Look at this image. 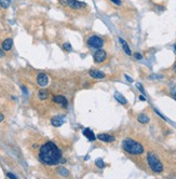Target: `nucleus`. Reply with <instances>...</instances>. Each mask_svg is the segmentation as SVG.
Masks as SVG:
<instances>
[{
    "mask_svg": "<svg viewBox=\"0 0 176 179\" xmlns=\"http://www.w3.org/2000/svg\"><path fill=\"white\" fill-rule=\"evenodd\" d=\"M11 0H0V7L3 9H7L10 7Z\"/></svg>",
    "mask_w": 176,
    "mask_h": 179,
    "instance_id": "obj_19",
    "label": "nucleus"
},
{
    "mask_svg": "<svg viewBox=\"0 0 176 179\" xmlns=\"http://www.w3.org/2000/svg\"><path fill=\"white\" fill-rule=\"evenodd\" d=\"M90 76L92 78H94V79H104V78L106 77V74L103 72V71H99V70H96V69H92L90 70Z\"/></svg>",
    "mask_w": 176,
    "mask_h": 179,
    "instance_id": "obj_10",
    "label": "nucleus"
},
{
    "mask_svg": "<svg viewBox=\"0 0 176 179\" xmlns=\"http://www.w3.org/2000/svg\"><path fill=\"white\" fill-rule=\"evenodd\" d=\"M149 117L148 115H146V114L144 113H140L137 115V121H138L139 123H142V124H146V123L149 122Z\"/></svg>",
    "mask_w": 176,
    "mask_h": 179,
    "instance_id": "obj_14",
    "label": "nucleus"
},
{
    "mask_svg": "<svg viewBox=\"0 0 176 179\" xmlns=\"http://www.w3.org/2000/svg\"><path fill=\"white\" fill-rule=\"evenodd\" d=\"M48 96H49V92H48L47 90H40V91H39V93H38V97L40 98L41 100H45V99H47Z\"/></svg>",
    "mask_w": 176,
    "mask_h": 179,
    "instance_id": "obj_17",
    "label": "nucleus"
},
{
    "mask_svg": "<svg viewBox=\"0 0 176 179\" xmlns=\"http://www.w3.org/2000/svg\"><path fill=\"white\" fill-rule=\"evenodd\" d=\"M4 56V52L2 49H0V57H3Z\"/></svg>",
    "mask_w": 176,
    "mask_h": 179,
    "instance_id": "obj_27",
    "label": "nucleus"
},
{
    "mask_svg": "<svg viewBox=\"0 0 176 179\" xmlns=\"http://www.w3.org/2000/svg\"><path fill=\"white\" fill-rule=\"evenodd\" d=\"M39 161L49 166L58 165L62 161V151L53 141H48L39 150Z\"/></svg>",
    "mask_w": 176,
    "mask_h": 179,
    "instance_id": "obj_1",
    "label": "nucleus"
},
{
    "mask_svg": "<svg viewBox=\"0 0 176 179\" xmlns=\"http://www.w3.org/2000/svg\"><path fill=\"white\" fill-rule=\"evenodd\" d=\"M53 102L58 104V105H61L62 107H64L66 108L67 105H68V102H67V99H66L64 96H62V95H56V96H54L53 97Z\"/></svg>",
    "mask_w": 176,
    "mask_h": 179,
    "instance_id": "obj_9",
    "label": "nucleus"
},
{
    "mask_svg": "<svg viewBox=\"0 0 176 179\" xmlns=\"http://www.w3.org/2000/svg\"><path fill=\"white\" fill-rule=\"evenodd\" d=\"M139 99H140V100H144V102H145V100H146V98L144 97L143 95H140V96H139Z\"/></svg>",
    "mask_w": 176,
    "mask_h": 179,
    "instance_id": "obj_29",
    "label": "nucleus"
},
{
    "mask_svg": "<svg viewBox=\"0 0 176 179\" xmlns=\"http://www.w3.org/2000/svg\"><path fill=\"white\" fill-rule=\"evenodd\" d=\"M174 49H175V50H176V44H175V45H174Z\"/></svg>",
    "mask_w": 176,
    "mask_h": 179,
    "instance_id": "obj_32",
    "label": "nucleus"
},
{
    "mask_svg": "<svg viewBox=\"0 0 176 179\" xmlns=\"http://www.w3.org/2000/svg\"><path fill=\"white\" fill-rule=\"evenodd\" d=\"M125 79H127L129 82H133V79H132V78H130L129 76H127V74H125Z\"/></svg>",
    "mask_w": 176,
    "mask_h": 179,
    "instance_id": "obj_26",
    "label": "nucleus"
},
{
    "mask_svg": "<svg viewBox=\"0 0 176 179\" xmlns=\"http://www.w3.org/2000/svg\"><path fill=\"white\" fill-rule=\"evenodd\" d=\"M88 44L93 49H102V46L104 45V40L98 36H91L88 39Z\"/></svg>",
    "mask_w": 176,
    "mask_h": 179,
    "instance_id": "obj_4",
    "label": "nucleus"
},
{
    "mask_svg": "<svg viewBox=\"0 0 176 179\" xmlns=\"http://www.w3.org/2000/svg\"><path fill=\"white\" fill-rule=\"evenodd\" d=\"M48 82H49V78L45 73H39L37 76V83L39 86H47L48 85Z\"/></svg>",
    "mask_w": 176,
    "mask_h": 179,
    "instance_id": "obj_7",
    "label": "nucleus"
},
{
    "mask_svg": "<svg viewBox=\"0 0 176 179\" xmlns=\"http://www.w3.org/2000/svg\"><path fill=\"white\" fill-rule=\"evenodd\" d=\"M115 98L117 99V100H118L119 102H120V104H122V105H125V104L127 102V98L124 97L123 95H121L120 93H118V92H117V93H115Z\"/></svg>",
    "mask_w": 176,
    "mask_h": 179,
    "instance_id": "obj_16",
    "label": "nucleus"
},
{
    "mask_svg": "<svg viewBox=\"0 0 176 179\" xmlns=\"http://www.w3.org/2000/svg\"><path fill=\"white\" fill-rule=\"evenodd\" d=\"M134 56H135L136 59H142V58H143L142 54H139V53H135V54H134Z\"/></svg>",
    "mask_w": 176,
    "mask_h": 179,
    "instance_id": "obj_23",
    "label": "nucleus"
},
{
    "mask_svg": "<svg viewBox=\"0 0 176 179\" xmlns=\"http://www.w3.org/2000/svg\"><path fill=\"white\" fill-rule=\"evenodd\" d=\"M173 69H174V71L176 72V63L174 64V66H173Z\"/></svg>",
    "mask_w": 176,
    "mask_h": 179,
    "instance_id": "obj_30",
    "label": "nucleus"
},
{
    "mask_svg": "<svg viewBox=\"0 0 176 179\" xmlns=\"http://www.w3.org/2000/svg\"><path fill=\"white\" fill-rule=\"evenodd\" d=\"M136 86H137V89H139V90H140V92H142V93H144V89H143V86L140 85L139 83H137V84H136Z\"/></svg>",
    "mask_w": 176,
    "mask_h": 179,
    "instance_id": "obj_25",
    "label": "nucleus"
},
{
    "mask_svg": "<svg viewBox=\"0 0 176 179\" xmlns=\"http://www.w3.org/2000/svg\"><path fill=\"white\" fill-rule=\"evenodd\" d=\"M58 174H60V175L63 176V177H67V176L69 175V173H68V171H67L66 168H64V167H58Z\"/></svg>",
    "mask_w": 176,
    "mask_h": 179,
    "instance_id": "obj_18",
    "label": "nucleus"
},
{
    "mask_svg": "<svg viewBox=\"0 0 176 179\" xmlns=\"http://www.w3.org/2000/svg\"><path fill=\"white\" fill-rule=\"evenodd\" d=\"M3 119H4L3 114H2V113H0V122H2V121H3Z\"/></svg>",
    "mask_w": 176,
    "mask_h": 179,
    "instance_id": "obj_28",
    "label": "nucleus"
},
{
    "mask_svg": "<svg viewBox=\"0 0 176 179\" xmlns=\"http://www.w3.org/2000/svg\"><path fill=\"white\" fill-rule=\"evenodd\" d=\"M96 138L99 139V140H102V141H105V143H114L116 139L112 135L105 134V133H104V134H98Z\"/></svg>",
    "mask_w": 176,
    "mask_h": 179,
    "instance_id": "obj_8",
    "label": "nucleus"
},
{
    "mask_svg": "<svg viewBox=\"0 0 176 179\" xmlns=\"http://www.w3.org/2000/svg\"><path fill=\"white\" fill-rule=\"evenodd\" d=\"M111 2H114L115 4H117V5H120L121 4V1L120 0H110Z\"/></svg>",
    "mask_w": 176,
    "mask_h": 179,
    "instance_id": "obj_24",
    "label": "nucleus"
},
{
    "mask_svg": "<svg viewBox=\"0 0 176 179\" xmlns=\"http://www.w3.org/2000/svg\"><path fill=\"white\" fill-rule=\"evenodd\" d=\"M122 148L125 152L133 155H139L144 153V147L142 143L135 141L134 139L127 138L122 141Z\"/></svg>",
    "mask_w": 176,
    "mask_h": 179,
    "instance_id": "obj_2",
    "label": "nucleus"
},
{
    "mask_svg": "<svg viewBox=\"0 0 176 179\" xmlns=\"http://www.w3.org/2000/svg\"><path fill=\"white\" fill-rule=\"evenodd\" d=\"M51 123L55 127H60L61 125L64 124V119L62 118V117H53V118L51 119Z\"/></svg>",
    "mask_w": 176,
    "mask_h": 179,
    "instance_id": "obj_12",
    "label": "nucleus"
},
{
    "mask_svg": "<svg viewBox=\"0 0 176 179\" xmlns=\"http://www.w3.org/2000/svg\"><path fill=\"white\" fill-rule=\"evenodd\" d=\"M93 58H94L95 63L101 64V63H103V61H106L107 54H106V52H105L104 50H97V51H96V52L94 53V55H93Z\"/></svg>",
    "mask_w": 176,
    "mask_h": 179,
    "instance_id": "obj_6",
    "label": "nucleus"
},
{
    "mask_svg": "<svg viewBox=\"0 0 176 179\" xmlns=\"http://www.w3.org/2000/svg\"><path fill=\"white\" fill-rule=\"evenodd\" d=\"M95 164H96V166H97L98 168H104V167H105V163H104V161H103L102 159L96 160V161H95Z\"/></svg>",
    "mask_w": 176,
    "mask_h": 179,
    "instance_id": "obj_20",
    "label": "nucleus"
},
{
    "mask_svg": "<svg viewBox=\"0 0 176 179\" xmlns=\"http://www.w3.org/2000/svg\"><path fill=\"white\" fill-rule=\"evenodd\" d=\"M173 98H174V99L176 100V94H174V95H173Z\"/></svg>",
    "mask_w": 176,
    "mask_h": 179,
    "instance_id": "obj_31",
    "label": "nucleus"
},
{
    "mask_svg": "<svg viewBox=\"0 0 176 179\" xmlns=\"http://www.w3.org/2000/svg\"><path fill=\"white\" fill-rule=\"evenodd\" d=\"M66 5L68 8L73 9V10H80V9L84 8L86 4L84 2L78 1V0H67L66 1Z\"/></svg>",
    "mask_w": 176,
    "mask_h": 179,
    "instance_id": "obj_5",
    "label": "nucleus"
},
{
    "mask_svg": "<svg viewBox=\"0 0 176 179\" xmlns=\"http://www.w3.org/2000/svg\"><path fill=\"white\" fill-rule=\"evenodd\" d=\"M12 45H13V40L11 38H8L2 42V50L3 51H10L12 49Z\"/></svg>",
    "mask_w": 176,
    "mask_h": 179,
    "instance_id": "obj_13",
    "label": "nucleus"
},
{
    "mask_svg": "<svg viewBox=\"0 0 176 179\" xmlns=\"http://www.w3.org/2000/svg\"><path fill=\"white\" fill-rule=\"evenodd\" d=\"M7 177H9V178H13V179H16L17 178V177L14 175V174H11V173H8V174H7Z\"/></svg>",
    "mask_w": 176,
    "mask_h": 179,
    "instance_id": "obj_22",
    "label": "nucleus"
},
{
    "mask_svg": "<svg viewBox=\"0 0 176 179\" xmlns=\"http://www.w3.org/2000/svg\"><path fill=\"white\" fill-rule=\"evenodd\" d=\"M119 41H120V43L122 44V48H123V50H124V52H125V53H127V55H131L132 52H131V50H130V46L127 45V42L123 40L122 38H119Z\"/></svg>",
    "mask_w": 176,
    "mask_h": 179,
    "instance_id": "obj_15",
    "label": "nucleus"
},
{
    "mask_svg": "<svg viewBox=\"0 0 176 179\" xmlns=\"http://www.w3.org/2000/svg\"><path fill=\"white\" fill-rule=\"evenodd\" d=\"M147 162L152 171H155L157 174H160L163 171V164L153 152H149L147 154Z\"/></svg>",
    "mask_w": 176,
    "mask_h": 179,
    "instance_id": "obj_3",
    "label": "nucleus"
},
{
    "mask_svg": "<svg viewBox=\"0 0 176 179\" xmlns=\"http://www.w3.org/2000/svg\"><path fill=\"white\" fill-rule=\"evenodd\" d=\"M63 48H64L66 51H71V50H73V48H71V45H70L69 43H64Z\"/></svg>",
    "mask_w": 176,
    "mask_h": 179,
    "instance_id": "obj_21",
    "label": "nucleus"
},
{
    "mask_svg": "<svg viewBox=\"0 0 176 179\" xmlns=\"http://www.w3.org/2000/svg\"><path fill=\"white\" fill-rule=\"evenodd\" d=\"M82 133H83V135H84V136H86V137L89 139V140H92V141H93V140H95V139H96V136L94 135L93 130H91V128H84Z\"/></svg>",
    "mask_w": 176,
    "mask_h": 179,
    "instance_id": "obj_11",
    "label": "nucleus"
}]
</instances>
